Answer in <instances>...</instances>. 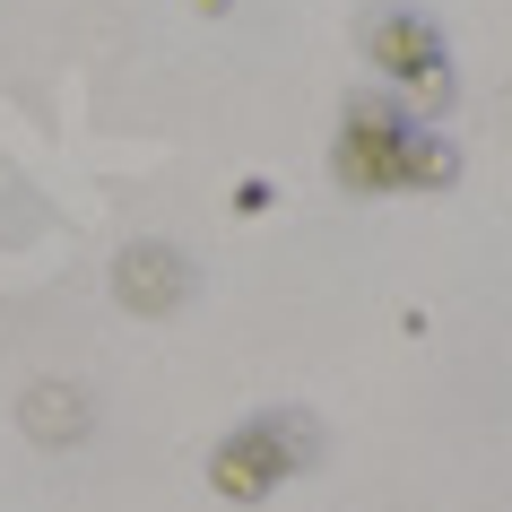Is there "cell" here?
Here are the masks:
<instances>
[{
  "instance_id": "obj_1",
  "label": "cell",
  "mask_w": 512,
  "mask_h": 512,
  "mask_svg": "<svg viewBox=\"0 0 512 512\" xmlns=\"http://www.w3.org/2000/svg\"><path fill=\"white\" fill-rule=\"evenodd\" d=\"M131 287L139 296H174V261H139V270L122 261V296H131Z\"/></svg>"
}]
</instances>
